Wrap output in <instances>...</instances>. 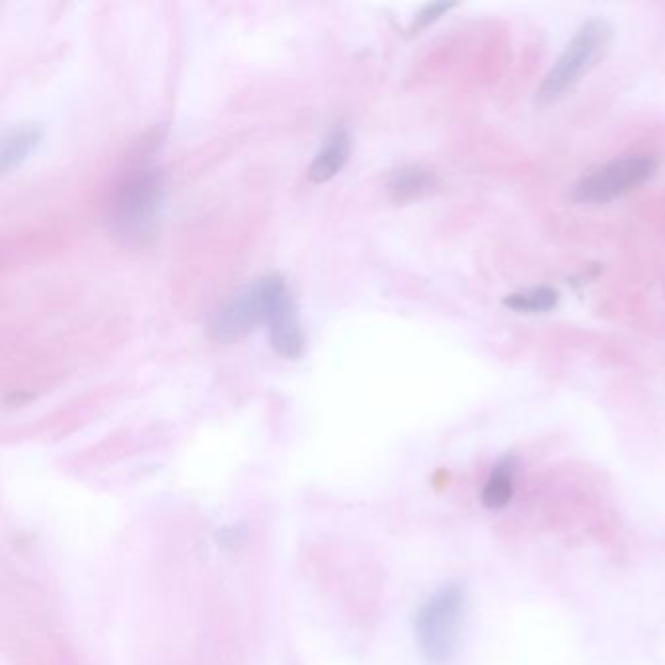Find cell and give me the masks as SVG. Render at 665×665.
<instances>
[{
  "instance_id": "6da1fadb",
  "label": "cell",
  "mask_w": 665,
  "mask_h": 665,
  "mask_svg": "<svg viewBox=\"0 0 665 665\" xmlns=\"http://www.w3.org/2000/svg\"><path fill=\"white\" fill-rule=\"evenodd\" d=\"M164 211V178L155 164H137L119 178L108 201L110 233L127 246H143L158 233Z\"/></svg>"
},
{
  "instance_id": "7a4b0ae2",
  "label": "cell",
  "mask_w": 665,
  "mask_h": 665,
  "mask_svg": "<svg viewBox=\"0 0 665 665\" xmlns=\"http://www.w3.org/2000/svg\"><path fill=\"white\" fill-rule=\"evenodd\" d=\"M467 589L459 582L439 587L416 615V640L428 665L457 662L467 619Z\"/></svg>"
},
{
  "instance_id": "3957f363",
  "label": "cell",
  "mask_w": 665,
  "mask_h": 665,
  "mask_svg": "<svg viewBox=\"0 0 665 665\" xmlns=\"http://www.w3.org/2000/svg\"><path fill=\"white\" fill-rule=\"evenodd\" d=\"M611 38V26L603 18H591L568 41L560 57L550 67L539 88V100L552 102L572 90L587 71L595 65V59L605 49Z\"/></svg>"
},
{
  "instance_id": "277c9868",
  "label": "cell",
  "mask_w": 665,
  "mask_h": 665,
  "mask_svg": "<svg viewBox=\"0 0 665 665\" xmlns=\"http://www.w3.org/2000/svg\"><path fill=\"white\" fill-rule=\"evenodd\" d=\"M656 170V158L646 153L613 158L580 178V182L574 186L572 197L582 203H607L648 182Z\"/></svg>"
},
{
  "instance_id": "5b68a950",
  "label": "cell",
  "mask_w": 665,
  "mask_h": 665,
  "mask_svg": "<svg viewBox=\"0 0 665 665\" xmlns=\"http://www.w3.org/2000/svg\"><path fill=\"white\" fill-rule=\"evenodd\" d=\"M256 281L274 352L285 359H299L305 352V334L289 285L277 274L264 275Z\"/></svg>"
},
{
  "instance_id": "8992f818",
  "label": "cell",
  "mask_w": 665,
  "mask_h": 665,
  "mask_svg": "<svg viewBox=\"0 0 665 665\" xmlns=\"http://www.w3.org/2000/svg\"><path fill=\"white\" fill-rule=\"evenodd\" d=\"M264 324L258 281L242 287L209 316V334L221 344H233Z\"/></svg>"
},
{
  "instance_id": "52a82bcc",
  "label": "cell",
  "mask_w": 665,
  "mask_h": 665,
  "mask_svg": "<svg viewBox=\"0 0 665 665\" xmlns=\"http://www.w3.org/2000/svg\"><path fill=\"white\" fill-rule=\"evenodd\" d=\"M350 155H352L350 129L344 125H336L307 170L309 182H313V184L330 182L348 164Z\"/></svg>"
},
{
  "instance_id": "ba28073f",
  "label": "cell",
  "mask_w": 665,
  "mask_h": 665,
  "mask_svg": "<svg viewBox=\"0 0 665 665\" xmlns=\"http://www.w3.org/2000/svg\"><path fill=\"white\" fill-rule=\"evenodd\" d=\"M517 472H519V463L513 455L502 457L494 465V469L490 470V474L482 486V492H480L484 508L494 509V511L508 508L515 496Z\"/></svg>"
},
{
  "instance_id": "9c48e42d",
  "label": "cell",
  "mask_w": 665,
  "mask_h": 665,
  "mask_svg": "<svg viewBox=\"0 0 665 665\" xmlns=\"http://www.w3.org/2000/svg\"><path fill=\"white\" fill-rule=\"evenodd\" d=\"M41 141V129L36 123H22L12 127L0 145V172L6 176L20 168L34 155Z\"/></svg>"
},
{
  "instance_id": "30bf717a",
  "label": "cell",
  "mask_w": 665,
  "mask_h": 665,
  "mask_svg": "<svg viewBox=\"0 0 665 665\" xmlns=\"http://www.w3.org/2000/svg\"><path fill=\"white\" fill-rule=\"evenodd\" d=\"M435 176L420 166H404L392 172L389 180V196L396 203H408L412 199L426 196L435 188Z\"/></svg>"
},
{
  "instance_id": "8fae6325",
  "label": "cell",
  "mask_w": 665,
  "mask_h": 665,
  "mask_svg": "<svg viewBox=\"0 0 665 665\" xmlns=\"http://www.w3.org/2000/svg\"><path fill=\"white\" fill-rule=\"evenodd\" d=\"M558 291L552 287H531L511 293L504 299V305L517 313H547L558 303Z\"/></svg>"
},
{
  "instance_id": "7c38bea8",
  "label": "cell",
  "mask_w": 665,
  "mask_h": 665,
  "mask_svg": "<svg viewBox=\"0 0 665 665\" xmlns=\"http://www.w3.org/2000/svg\"><path fill=\"white\" fill-rule=\"evenodd\" d=\"M449 8H453V4L449 2H433V4H428L414 20L412 24V30H422L426 26H430L431 22H435L437 18H441Z\"/></svg>"
}]
</instances>
